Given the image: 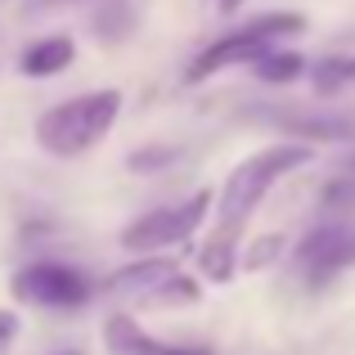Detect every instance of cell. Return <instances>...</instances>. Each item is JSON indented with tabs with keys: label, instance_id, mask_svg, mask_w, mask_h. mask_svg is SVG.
Returning a JSON list of instances; mask_svg holds the SVG:
<instances>
[{
	"label": "cell",
	"instance_id": "obj_1",
	"mask_svg": "<svg viewBox=\"0 0 355 355\" xmlns=\"http://www.w3.org/2000/svg\"><path fill=\"white\" fill-rule=\"evenodd\" d=\"M311 157H315V148L311 144H293V139L243 157L234 171H230L225 189H220V198H216V225L243 234V225H248V216L261 207V198H266L284 175H293L297 166H306Z\"/></svg>",
	"mask_w": 355,
	"mask_h": 355
},
{
	"label": "cell",
	"instance_id": "obj_2",
	"mask_svg": "<svg viewBox=\"0 0 355 355\" xmlns=\"http://www.w3.org/2000/svg\"><path fill=\"white\" fill-rule=\"evenodd\" d=\"M121 90H86L36 117V144L50 157H81L117 126Z\"/></svg>",
	"mask_w": 355,
	"mask_h": 355
},
{
	"label": "cell",
	"instance_id": "obj_3",
	"mask_svg": "<svg viewBox=\"0 0 355 355\" xmlns=\"http://www.w3.org/2000/svg\"><path fill=\"white\" fill-rule=\"evenodd\" d=\"M302 32H306V14H297V9H275V14H261V18H252L248 27H239V32L211 41L207 50H198V59L189 63L184 81H189V86H198V81L216 77V72H225V68H248V63L257 59L266 45L279 41V36H302Z\"/></svg>",
	"mask_w": 355,
	"mask_h": 355
},
{
	"label": "cell",
	"instance_id": "obj_4",
	"mask_svg": "<svg viewBox=\"0 0 355 355\" xmlns=\"http://www.w3.org/2000/svg\"><path fill=\"white\" fill-rule=\"evenodd\" d=\"M207 211H211V193L193 189L189 198L175 202V207H157V211L135 216L121 230V248L139 257V252H162V248H175V243H189L198 234V225L207 220Z\"/></svg>",
	"mask_w": 355,
	"mask_h": 355
},
{
	"label": "cell",
	"instance_id": "obj_5",
	"mask_svg": "<svg viewBox=\"0 0 355 355\" xmlns=\"http://www.w3.org/2000/svg\"><path fill=\"white\" fill-rule=\"evenodd\" d=\"M14 297L27 306H50V311H72L90 302V279L63 261H32L14 275Z\"/></svg>",
	"mask_w": 355,
	"mask_h": 355
},
{
	"label": "cell",
	"instance_id": "obj_6",
	"mask_svg": "<svg viewBox=\"0 0 355 355\" xmlns=\"http://www.w3.org/2000/svg\"><path fill=\"white\" fill-rule=\"evenodd\" d=\"M297 266L311 284H329L338 270L355 266V225L347 220H333V225H320L302 239L297 248Z\"/></svg>",
	"mask_w": 355,
	"mask_h": 355
},
{
	"label": "cell",
	"instance_id": "obj_7",
	"mask_svg": "<svg viewBox=\"0 0 355 355\" xmlns=\"http://www.w3.org/2000/svg\"><path fill=\"white\" fill-rule=\"evenodd\" d=\"M175 279H180V261H171V257H153V252H139V261L121 266L104 288H108V293H117V297H135V302H144V306H148L166 284H175Z\"/></svg>",
	"mask_w": 355,
	"mask_h": 355
},
{
	"label": "cell",
	"instance_id": "obj_8",
	"mask_svg": "<svg viewBox=\"0 0 355 355\" xmlns=\"http://www.w3.org/2000/svg\"><path fill=\"white\" fill-rule=\"evenodd\" d=\"M72 59H77V41L59 32V36H41V41L27 45L23 59H18V68H23V77L45 81V77H59Z\"/></svg>",
	"mask_w": 355,
	"mask_h": 355
},
{
	"label": "cell",
	"instance_id": "obj_9",
	"mask_svg": "<svg viewBox=\"0 0 355 355\" xmlns=\"http://www.w3.org/2000/svg\"><path fill=\"white\" fill-rule=\"evenodd\" d=\"M104 347L108 355H162L166 347L153 338V333L139 329V320L130 315H108L104 320Z\"/></svg>",
	"mask_w": 355,
	"mask_h": 355
},
{
	"label": "cell",
	"instance_id": "obj_10",
	"mask_svg": "<svg viewBox=\"0 0 355 355\" xmlns=\"http://www.w3.org/2000/svg\"><path fill=\"white\" fill-rule=\"evenodd\" d=\"M239 239L234 230H220V225H211V239L202 243V252H198V266H202V275L211 279V284H230L234 279V266H239Z\"/></svg>",
	"mask_w": 355,
	"mask_h": 355
},
{
	"label": "cell",
	"instance_id": "obj_11",
	"mask_svg": "<svg viewBox=\"0 0 355 355\" xmlns=\"http://www.w3.org/2000/svg\"><path fill=\"white\" fill-rule=\"evenodd\" d=\"M248 68L257 72L261 81H270V86H288V81H297L306 72V59H302V54H293V50H279V45H266Z\"/></svg>",
	"mask_w": 355,
	"mask_h": 355
},
{
	"label": "cell",
	"instance_id": "obj_12",
	"mask_svg": "<svg viewBox=\"0 0 355 355\" xmlns=\"http://www.w3.org/2000/svg\"><path fill=\"white\" fill-rule=\"evenodd\" d=\"M351 81H355V59H320L311 68V86L320 95H333V90L351 86Z\"/></svg>",
	"mask_w": 355,
	"mask_h": 355
},
{
	"label": "cell",
	"instance_id": "obj_13",
	"mask_svg": "<svg viewBox=\"0 0 355 355\" xmlns=\"http://www.w3.org/2000/svg\"><path fill=\"white\" fill-rule=\"evenodd\" d=\"M284 248H288L284 234H261V239L239 257V266H243V270H266V266H275V261L284 257Z\"/></svg>",
	"mask_w": 355,
	"mask_h": 355
},
{
	"label": "cell",
	"instance_id": "obj_14",
	"mask_svg": "<svg viewBox=\"0 0 355 355\" xmlns=\"http://www.w3.org/2000/svg\"><path fill=\"white\" fill-rule=\"evenodd\" d=\"M324 207L355 211V175H347V180H338V184H329V189H324Z\"/></svg>",
	"mask_w": 355,
	"mask_h": 355
},
{
	"label": "cell",
	"instance_id": "obj_15",
	"mask_svg": "<svg viewBox=\"0 0 355 355\" xmlns=\"http://www.w3.org/2000/svg\"><path fill=\"white\" fill-rule=\"evenodd\" d=\"M18 342V311H9V306H0V355H9Z\"/></svg>",
	"mask_w": 355,
	"mask_h": 355
},
{
	"label": "cell",
	"instance_id": "obj_16",
	"mask_svg": "<svg viewBox=\"0 0 355 355\" xmlns=\"http://www.w3.org/2000/svg\"><path fill=\"white\" fill-rule=\"evenodd\" d=\"M162 355H211V351H202V347H189V351H175V347H166Z\"/></svg>",
	"mask_w": 355,
	"mask_h": 355
},
{
	"label": "cell",
	"instance_id": "obj_17",
	"mask_svg": "<svg viewBox=\"0 0 355 355\" xmlns=\"http://www.w3.org/2000/svg\"><path fill=\"white\" fill-rule=\"evenodd\" d=\"M216 5H220V14H234V9L243 5V0H216Z\"/></svg>",
	"mask_w": 355,
	"mask_h": 355
},
{
	"label": "cell",
	"instance_id": "obj_18",
	"mask_svg": "<svg viewBox=\"0 0 355 355\" xmlns=\"http://www.w3.org/2000/svg\"><path fill=\"white\" fill-rule=\"evenodd\" d=\"M59 355H81V351H59Z\"/></svg>",
	"mask_w": 355,
	"mask_h": 355
}]
</instances>
